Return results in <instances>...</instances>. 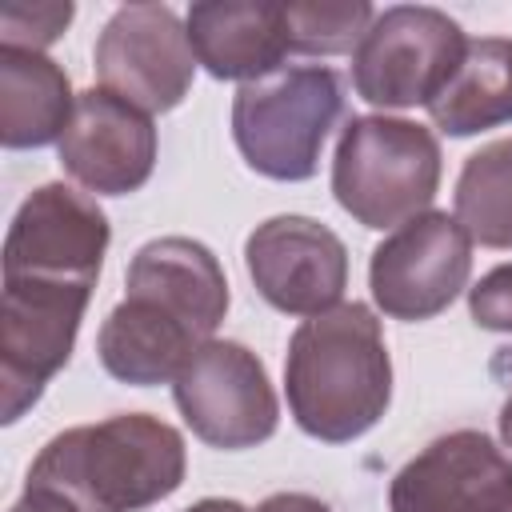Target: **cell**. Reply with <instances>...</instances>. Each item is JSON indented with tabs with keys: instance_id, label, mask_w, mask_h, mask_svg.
<instances>
[{
	"instance_id": "6da1fadb",
	"label": "cell",
	"mask_w": 512,
	"mask_h": 512,
	"mask_svg": "<svg viewBox=\"0 0 512 512\" xmlns=\"http://www.w3.org/2000/svg\"><path fill=\"white\" fill-rule=\"evenodd\" d=\"M228 312V280L212 248L192 236H160L136 248L124 300L96 336L104 372L132 388L168 384L212 340Z\"/></svg>"
},
{
	"instance_id": "7a4b0ae2",
	"label": "cell",
	"mask_w": 512,
	"mask_h": 512,
	"mask_svg": "<svg viewBox=\"0 0 512 512\" xmlns=\"http://www.w3.org/2000/svg\"><path fill=\"white\" fill-rule=\"evenodd\" d=\"M284 392L292 420L312 440L364 436L392 400V360L376 312L352 300L308 316L288 340Z\"/></svg>"
},
{
	"instance_id": "3957f363",
	"label": "cell",
	"mask_w": 512,
	"mask_h": 512,
	"mask_svg": "<svg viewBox=\"0 0 512 512\" xmlns=\"http://www.w3.org/2000/svg\"><path fill=\"white\" fill-rule=\"evenodd\" d=\"M184 436L148 412L56 432L28 468V488H48L80 512H140L184 484Z\"/></svg>"
},
{
	"instance_id": "277c9868",
	"label": "cell",
	"mask_w": 512,
	"mask_h": 512,
	"mask_svg": "<svg viewBox=\"0 0 512 512\" xmlns=\"http://www.w3.org/2000/svg\"><path fill=\"white\" fill-rule=\"evenodd\" d=\"M440 188V140L400 116H352L332 156V196L364 228H400Z\"/></svg>"
},
{
	"instance_id": "5b68a950",
	"label": "cell",
	"mask_w": 512,
	"mask_h": 512,
	"mask_svg": "<svg viewBox=\"0 0 512 512\" xmlns=\"http://www.w3.org/2000/svg\"><path fill=\"white\" fill-rule=\"evenodd\" d=\"M344 116V84L324 64L280 68L240 84L232 96V136L244 164L268 180H312L320 148Z\"/></svg>"
},
{
	"instance_id": "8992f818",
	"label": "cell",
	"mask_w": 512,
	"mask_h": 512,
	"mask_svg": "<svg viewBox=\"0 0 512 512\" xmlns=\"http://www.w3.org/2000/svg\"><path fill=\"white\" fill-rule=\"evenodd\" d=\"M460 24L428 4H396L376 12L352 52V88L376 108L432 104L464 60Z\"/></svg>"
},
{
	"instance_id": "52a82bcc",
	"label": "cell",
	"mask_w": 512,
	"mask_h": 512,
	"mask_svg": "<svg viewBox=\"0 0 512 512\" xmlns=\"http://www.w3.org/2000/svg\"><path fill=\"white\" fill-rule=\"evenodd\" d=\"M92 284L4 276L0 296V420L16 424L68 364Z\"/></svg>"
},
{
	"instance_id": "ba28073f",
	"label": "cell",
	"mask_w": 512,
	"mask_h": 512,
	"mask_svg": "<svg viewBox=\"0 0 512 512\" xmlns=\"http://www.w3.org/2000/svg\"><path fill=\"white\" fill-rule=\"evenodd\" d=\"M184 424L212 448L240 452L264 444L280 424V404L264 364L236 340H208L172 380Z\"/></svg>"
},
{
	"instance_id": "9c48e42d",
	"label": "cell",
	"mask_w": 512,
	"mask_h": 512,
	"mask_svg": "<svg viewBox=\"0 0 512 512\" xmlns=\"http://www.w3.org/2000/svg\"><path fill=\"white\" fill-rule=\"evenodd\" d=\"M472 276V240L448 212H420L372 248L368 288L392 320L440 316Z\"/></svg>"
},
{
	"instance_id": "30bf717a",
	"label": "cell",
	"mask_w": 512,
	"mask_h": 512,
	"mask_svg": "<svg viewBox=\"0 0 512 512\" xmlns=\"http://www.w3.org/2000/svg\"><path fill=\"white\" fill-rule=\"evenodd\" d=\"M100 88L140 112H172L196 76V52L184 20L168 4H124L96 40Z\"/></svg>"
},
{
	"instance_id": "8fae6325",
	"label": "cell",
	"mask_w": 512,
	"mask_h": 512,
	"mask_svg": "<svg viewBox=\"0 0 512 512\" xmlns=\"http://www.w3.org/2000/svg\"><path fill=\"white\" fill-rule=\"evenodd\" d=\"M112 228L100 204L68 184H40L12 216L4 236V276L92 284Z\"/></svg>"
},
{
	"instance_id": "7c38bea8",
	"label": "cell",
	"mask_w": 512,
	"mask_h": 512,
	"mask_svg": "<svg viewBox=\"0 0 512 512\" xmlns=\"http://www.w3.org/2000/svg\"><path fill=\"white\" fill-rule=\"evenodd\" d=\"M244 264L256 292L288 316L332 312L348 288L344 240L312 216H272L244 240Z\"/></svg>"
},
{
	"instance_id": "4fadbf2b",
	"label": "cell",
	"mask_w": 512,
	"mask_h": 512,
	"mask_svg": "<svg viewBox=\"0 0 512 512\" xmlns=\"http://www.w3.org/2000/svg\"><path fill=\"white\" fill-rule=\"evenodd\" d=\"M508 504L512 460L476 428L432 440L388 488L392 512H504Z\"/></svg>"
},
{
	"instance_id": "5bb4252c",
	"label": "cell",
	"mask_w": 512,
	"mask_h": 512,
	"mask_svg": "<svg viewBox=\"0 0 512 512\" xmlns=\"http://www.w3.org/2000/svg\"><path fill=\"white\" fill-rule=\"evenodd\" d=\"M60 164L76 184L100 196H128L144 188L156 168L152 116L104 88L80 92L60 136Z\"/></svg>"
},
{
	"instance_id": "9a60e30c",
	"label": "cell",
	"mask_w": 512,
	"mask_h": 512,
	"mask_svg": "<svg viewBox=\"0 0 512 512\" xmlns=\"http://www.w3.org/2000/svg\"><path fill=\"white\" fill-rule=\"evenodd\" d=\"M184 28L196 64H204L216 80H240V84L264 80L280 72V60L292 52L284 4H264V0L192 4Z\"/></svg>"
},
{
	"instance_id": "2e32d148",
	"label": "cell",
	"mask_w": 512,
	"mask_h": 512,
	"mask_svg": "<svg viewBox=\"0 0 512 512\" xmlns=\"http://www.w3.org/2000/svg\"><path fill=\"white\" fill-rule=\"evenodd\" d=\"M76 96L68 72L44 52L0 44V144L4 148H44L60 144L72 120Z\"/></svg>"
},
{
	"instance_id": "e0dca14e",
	"label": "cell",
	"mask_w": 512,
	"mask_h": 512,
	"mask_svg": "<svg viewBox=\"0 0 512 512\" xmlns=\"http://www.w3.org/2000/svg\"><path fill=\"white\" fill-rule=\"evenodd\" d=\"M428 116L448 136H476L512 124V40H468L460 68L428 104Z\"/></svg>"
},
{
	"instance_id": "ac0fdd59",
	"label": "cell",
	"mask_w": 512,
	"mask_h": 512,
	"mask_svg": "<svg viewBox=\"0 0 512 512\" xmlns=\"http://www.w3.org/2000/svg\"><path fill=\"white\" fill-rule=\"evenodd\" d=\"M456 224L484 248H512V136L464 160L456 180Z\"/></svg>"
},
{
	"instance_id": "d6986e66",
	"label": "cell",
	"mask_w": 512,
	"mask_h": 512,
	"mask_svg": "<svg viewBox=\"0 0 512 512\" xmlns=\"http://www.w3.org/2000/svg\"><path fill=\"white\" fill-rule=\"evenodd\" d=\"M288 12V32H292V52L304 56H340L360 48L364 32L376 20V8L364 0H340V4H284Z\"/></svg>"
},
{
	"instance_id": "ffe728a7",
	"label": "cell",
	"mask_w": 512,
	"mask_h": 512,
	"mask_svg": "<svg viewBox=\"0 0 512 512\" xmlns=\"http://www.w3.org/2000/svg\"><path fill=\"white\" fill-rule=\"evenodd\" d=\"M76 8L64 4H4L0 8V40L4 48H24V52H44L48 44L60 40V32L72 24Z\"/></svg>"
},
{
	"instance_id": "44dd1931",
	"label": "cell",
	"mask_w": 512,
	"mask_h": 512,
	"mask_svg": "<svg viewBox=\"0 0 512 512\" xmlns=\"http://www.w3.org/2000/svg\"><path fill=\"white\" fill-rule=\"evenodd\" d=\"M468 312L488 332H512V264H496L468 288Z\"/></svg>"
},
{
	"instance_id": "7402d4cb",
	"label": "cell",
	"mask_w": 512,
	"mask_h": 512,
	"mask_svg": "<svg viewBox=\"0 0 512 512\" xmlns=\"http://www.w3.org/2000/svg\"><path fill=\"white\" fill-rule=\"evenodd\" d=\"M8 512H80L72 500H64L60 492H48V488H24V496L8 508Z\"/></svg>"
},
{
	"instance_id": "603a6c76",
	"label": "cell",
	"mask_w": 512,
	"mask_h": 512,
	"mask_svg": "<svg viewBox=\"0 0 512 512\" xmlns=\"http://www.w3.org/2000/svg\"><path fill=\"white\" fill-rule=\"evenodd\" d=\"M256 512H328V504L308 492H276L264 504H256Z\"/></svg>"
},
{
	"instance_id": "cb8c5ba5",
	"label": "cell",
	"mask_w": 512,
	"mask_h": 512,
	"mask_svg": "<svg viewBox=\"0 0 512 512\" xmlns=\"http://www.w3.org/2000/svg\"><path fill=\"white\" fill-rule=\"evenodd\" d=\"M492 372L496 376H508V396L500 404V440H504V448H512V348H500L496 352Z\"/></svg>"
},
{
	"instance_id": "d4e9b609",
	"label": "cell",
	"mask_w": 512,
	"mask_h": 512,
	"mask_svg": "<svg viewBox=\"0 0 512 512\" xmlns=\"http://www.w3.org/2000/svg\"><path fill=\"white\" fill-rule=\"evenodd\" d=\"M184 512H248L240 500H224V496H208V500H196L192 508H184Z\"/></svg>"
},
{
	"instance_id": "484cf974",
	"label": "cell",
	"mask_w": 512,
	"mask_h": 512,
	"mask_svg": "<svg viewBox=\"0 0 512 512\" xmlns=\"http://www.w3.org/2000/svg\"><path fill=\"white\" fill-rule=\"evenodd\" d=\"M504 512H512V504H508V508H504Z\"/></svg>"
}]
</instances>
